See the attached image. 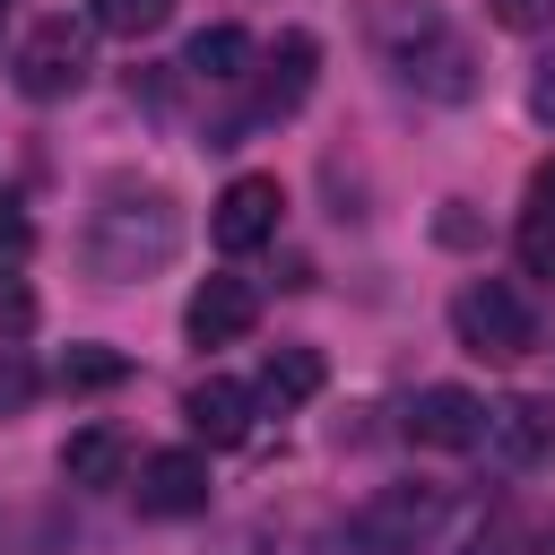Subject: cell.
I'll return each mask as SVG.
<instances>
[{"label":"cell","mask_w":555,"mask_h":555,"mask_svg":"<svg viewBox=\"0 0 555 555\" xmlns=\"http://www.w3.org/2000/svg\"><path fill=\"white\" fill-rule=\"evenodd\" d=\"M373 52L399 69V87H416L434 104H468L477 95V52L434 0H373Z\"/></svg>","instance_id":"6da1fadb"},{"label":"cell","mask_w":555,"mask_h":555,"mask_svg":"<svg viewBox=\"0 0 555 555\" xmlns=\"http://www.w3.org/2000/svg\"><path fill=\"white\" fill-rule=\"evenodd\" d=\"M182 251V208L165 191H139V182H104L95 217H87V269L104 286H130L147 269H165Z\"/></svg>","instance_id":"7a4b0ae2"},{"label":"cell","mask_w":555,"mask_h":555,"mask_svg":"<svg viewBox=\"0 0 555 555\" xmlns=\"http://www.w3.org/2000/svg\"><path fill=\"white\" fill-rule=\"evenodd\" d=\"M442 520H451V486H425V477H408V486H382V494H364V503L347 512L338 546H347V555H425V546L442 538Z\"/></svg>","instance_id":"3957f363"},{"label":"cell","mask_w":555,"mask_h":555,"mask_svg":"<svg viewBox=\"0 0 555 555\" xmlns=\"http://www.w3.org/2000/svg\"><path fill=\"white\" fill-rule=\"evenodd\" d=\"M451 330H460L468 356H494V364H512V356L538 347V312H529V295L512 278H468L451 295Z\"/></svg>","instance_id":"277c9868"},{"label":"cell","mask_w":555,"mask_h":555,"mask_svg":"<svg viewBox=\"0 0 555 555\" xmlns=\"http://www.w3.org/2000/svg\"><path fill=\"white\" fill-rule=\"evenodd\" d=\"M87 35H95V26H78V17H43V26H26L17 52H9L17 95H35V104L78 95V87H87Z\"/></svg>","instance_id":"5b68a950"},{"label":"cell","mask_w":555,"mask_h":555,"mask_svg":"<svg viewBox=\"0 0 555 555\" xmlns=\"http://www.w3.org/2000/svg\"><path fill=\"white\" fill-rule=\"evenodd\" d=\"M278 217H286L278 173H234V182L217 191L208 234H217V251H260V243H278Z\"/></svg>","instance_id":"8992f818"},{"label":"cell","mask_w":555,"mask_h":555,"mask_svg":"<svg viewBox=\"0 0 555 555\" xmlns=\"http://www.w3.org/2000/svg\"><path fill=\"white\" fill-rule=\"evenodd\" d=\"M312 78H321V35L286 26V35L269 43V61H260V87H251V113H243V121H286V113L312 95Z\"/></svg>","instance_id":"52a82bcc"},{"label":"cell","mask_w":555,"mask_h":555,"mask_svg":"<svg viewBox=\"0 0 555 555\" xmlns=\"http://www.w3.org/2000/svg\"><path fill=\"white\" fill-rule=\"evenodd\" d=\"M477 451L494 460V468H538L546 451H555V408L546 399H494L486 408V425H477Z\"/></svg>","instance_id":"ba28073f"},{"label":"cell","mask_w":555,"mask_h":555,"mask_svg":"<svg viewBox=\"0 0 555 555\" xmlns=\"http://www.w3.org/2000/svg\"><path fill=\"white\" fill-rule=\"evenodd\" d=\"M477 425H486V399L460 382H425L408 399V442H425V451H477Z\"/></svg>","instance_id":"9c48e42d"},{"label":"cell","mask_w":555,"mask_h":555,"mask_svg":"<svg viewBox=\"0 0 555 555\" xmlns=\"http://www.w3.org/2000/svg\"><path fill=\"white\" fill-rule=\"evenodd\" d=\"M130 494L147 520H191V512H208V460L199 451H147Z\"/></svg>","instance_id":"30bf717a"},{"label":"cell","mask_w":555,"mask_h":555,"mask_svg":"<svg viewBox=\"0 0 555 555\" xmlns=\"http://www.w3.org/2000/svg\"><path fill=\"white\" fill-rule=\"evenodd\" d=\"M251 321H260V286H251V278H208V286L182 304V330H191L199 347H234V338H251Z\"/></svg>","instance_id":"8fae6325"},{"label":"cell","mask_w":555,"mask_h":555,"mask_svg":"<svg viewBox=\"0 0 555 555\" xmlns=\"http://www.w3.org/2000/svg\"><path fill=\"white\" fill-rule=\"evenodd\" d=\"M182 416H191V434H199V442L234 451V442L251 434V390H243V382H225V373H208V382H191V390H182Z\"/></svg>","instance_id":"7c38bea8"},{"label":"cell","mask_w":555,"mask_h":555,"mask_svg":"<svg viewBox=\"0 0 555 555\" xmlns=\"http://www.w3.org/2000/svg\"><path fill=\"white\" fill-rule=\"evenodd\" d=\"M182 78H199V87H243V78H251V35H243V26H199V35L182 43Z\"/></svg>","instance_id":"4fadbf2b"},{"label":"cell","mask_w":555,"mask_h":555,"mask_svg":"<svg viewBox=\"0 0 555 555\" xmlns=\"http://www.w3.org/2000/svg\"><path fill=\"white\" fill-rule=\"evenodd\" d=\"M121 468H130V434L121 425H87V434L61 442V477L69 486H121Z\"/></svg>","instance_id":"5bb4252c"},{"label":"cell","mask_w":555,"mask_h":555,"mask_svg":"<svg viewBox=\"0 0 555 555\" xmlns=\"http://www.w3.org/2000/svg\"><path fill=\"white\" fill-rule=\"evenodd\" d=\"M321 373H330V364H321V356H312V347H278V356H269V364H260V390H251V399H260V408H278V416H286V408H304V399H312V390H321Z\"/></svg>","instance_id":"9a60e30c"},{"label":"cell","mask_w":555,"mask_h":555,"mask_svg":"<svg viewBox=\"0 0 555 555\" xmlns=\"http://www.w3.org/2000/svg\"><path fill=\"white\" fill-rule=\"evenodd\" d=\"M52 382H61V390H113V382H130V356H121V347H69V356L52 364Z\"/></svg>","instance_id":"2e32d148"},{"label":"cell","mask_w":555,"mask_h":555,"mask_svg":"<svg viewBox=\"0 0 555 555\" xmlns=\"http://www.w3.org/2000/svg\"><path fill=\"white\" fill-rule=\"evenodd\" d=\"M165 17H173V0H87V26L95 35H130V43L156 35Z\"/></svg>","instance_id":"e0dca14e"},{"label":"cell","mask_w":555,"mask_h":555,"mask_svg":"<svg viewBox=\"0 0 555 555\" xmlns=\"http://www.w3.org/2000/svg\"><path fill=\"white\" fill-rule=\"evenodd\" d=\"M520 269L555 286V208H529L520 217Z\"/></svg>","instance_id":"ac0fdd59"},{"label":"cell","mask_w":555,"mask_h":555,"mask_svg":"<svg viewBox=\"0 0 555 555\" xmlns=\"http://www.w3.org/2000/svg\"><path fill=\"white\" fill-rule=\"evenodd\" d=\"M35 390H43L35 356H26V347H0V416H17V408H26Z\"/></svg>","instance_id":"d6986e66"},{"label":"cell","mask_w":555,"mask_h":555,"mask_svg":"<svg viewBox=\"0 0 555 555\" xmlns=\"http://www.w3.org/2000/svg\"><path fill=\"white\" fill-rule=\"evenodd\" d=\"M35 321V286L17 278V260H0V330H26Z\"/></svg>","instance_id":"ffe728a7"},{"label":"cell","mask_w":555,"mask_h":555,"mask_svg":"<svg viewBox=\"0 0 555 555\" xmlns=\"http://www.w3.org/2000/svg\"><path fill=\"white\" fill-rule=\"evenodd\" d=\"M35 243V217H26V199L17 191H0V260H17Z\"/></svg>","instance_id":"44dd1931"},{"label":"cell","mask_w":555,"mask_h":555,"mask_svg":"<svg viewBox=\"0 0 555 555\" xmlns=\"http://www.w3.org/2000/svg\"><path fill=\"white\" fill-rule=\"evenodd\" d=\"M494 26H512V35H538V26H555V0H494Z\"/></svg>","instance_id":"7402d4cb"},{"label":"cell","mask_w":555,"mask_h":555,"mask_svg":"<svg viewBox=\"0 0 555 555\" xmlns=\"http://www.w3.org/2000/svg\"><path fill=\"white\" fill-rule=\"evenodd\" d=\"M434 234H442V243H477V217H468V199H442Z\"/></svg>","instance_id":"603a6c76"},{"label":"cell","mask_w":555,"mask_h":555,"mask_svg":"<svg viewBox=\"0 0 555 555\" xmlns=\"http://www.w3.org/2000/svg\"><path fill=\"white\" fill-rule=\"evenodd\" d=\"M529 113L555 121V61H538V78H529Z\"/></svg>","instance_id":"cb8c5ba5"},{"label":"cell","mask_w":555,"mask_h":555,"mask_svg":"<svg viewBox=\"0 0 555 555\" xmlns=\"http://www.w3.org/2000/svg\"><path fill=\"white\" fill-rule=\"evenodd\" d=\"M529 208H555V156H546V165L529 173Z\"/></svg>","instance_id":"d4e9b609"},{"label":"cell","mask_w":555,"mask_h":555,"mask_svg":"<svg viewBox=\"0 0 555 555\" xmlns=\"http://www.w3.org/2000/svg\"><path fill=\"white\" fill-rule=\"evenodd\" d=\"M0 26H9V0H0Z\"/></svg>","instance_id":"484cf974"}]
</instances>
